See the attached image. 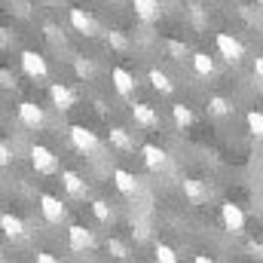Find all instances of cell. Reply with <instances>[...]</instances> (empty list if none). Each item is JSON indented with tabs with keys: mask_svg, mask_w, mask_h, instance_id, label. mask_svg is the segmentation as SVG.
Listing matches in <instances>:
<instances>
[{
	"mask_svg": "<svg viewBox=\"0 0 263 263\" xmlns=\"http://www.w3.org/2000/svg\"><path fill=\"white\" fill-rule=\"evenodd\" d=\"M22 70H25L31 80H43V77L49 73L46 59H43L40 52H34V49H25V52H22Z\"/></svg>",
	"mask_w": 263,
	"mask_h": 263,
	"instance_id": "cell-5",
	"label": "cell"
},
{
	"mask_svg": "<svg viewBox=\"0 0 263 263\" xmlns=\"http://www.w3.org/2000/svg\"><path fill=\"white\" fill-rule=\"evenodd\" d=\"M62 184H65V190L70 193L73 199H80V196H86V181L77 175V172H70V168H65L62 172Z\"/></svg>",
	"mask_w": 263,
	"mask_h": 263,
	"instance_id": "cell-17",
	"label": "cell"
},
{
	"mask_svg": "<svg viewBox=\"0 0 263 263\" xmlns=\"http://www.w3.org/2000/svg\"><path fill=\"white\" fill-rule=\"evenodd\" d=\"M172 117H175V123H178V126H184V129L193 123V110H190L187 104H175V107H172Z\"/></svg>",
	"mask_w": 263,
	"mask_h": 263,
	"instance_id": "cell-25",
	"label": "cell"
},
{
	"mask_svg": "<svg viewBox=\"0 0 263 263\" xmlns=\"http://www.w3.org/2000/svg\"><path fill=\"white\" fill-rule=\"evenodd\" d=\"M230 110H233L230 98H223V95H211V98H208V114H211V117H227Z\"/></svg>",
	"mask_w": 263,
	"mask_h": 263,
	"instance_id": "cell-20",
	"label": "cell"
},
{
	"mask_svg": "<svg viewBox=\"0 0 263 263\" xmlns=\"http://www.w3.org/2000/svg\"><path fill=\"white\" fill-rule=\"evenodd\" d=\"M245 123H248V132L263 141V114L260 110H248V114H245Z\"/></svg>",
	"mask_w": 263,
	"mask_h": 263,
	"instance_id": "cell-23",
	"label": "cell"
},
{
	"mask_svg": "<svg viewBox=\"0 0 263 263\" xmlns=\"http://www.w3.org/2000/svg\"><path fill=\"white\" fill-rule=\"evenodd\" d=\"M92 211H95V217H98L101 223H110V220H114V208H110L104 199H95V202H92Z\"/></svg>",
	"mask_w": 263,
	"mask_h": 263,
	"instance_id": "cell-26",
	"label": "cell"
},
{
	"mask_svg": "<svg viewBox=\"0 0 263 263\" xmlns=\"http://www.w3.org/2000/svg\"><path fill=\"white\" fill-rule=\"evenodd\" d=\"M18 120H22L28 129H43V126H46V114H43V107L34 104V101H22V104H18Z\"/></svg>",
	"mask_w": 263,
	"mask_h": 263,
	"instance_id": "cell-6",
	"label": "cell"
},
{
	"mask_svg": "<svg viewBox=\"0 0 263 263\" xmlns=\"http://www.w3.org/2000/svg\"><path fill=\"white\" fill-rule=\"evenodd\" d=\"M214 43H217V52H220L230 65H239V62L245 59V46H242L233 34H217Z\"/></svg>",
	"mask_w": 263,
	"mask_h": 263,
	"instance_id": "cell-3",
	"label": "cell"
},
{
	"mask_svg": "<svg viewBox=\"0 0 263 263\" xmlns=\"http://www.w3.org/2000/svg\"><path fill=\"white\" fill-rule=\"evenodd\" d=\"M220 220H223V230H227L230 236H242V233H245V214H242L239 205L223 202V205H220Z\"/></svg>",
	"mask_w": 263,
	"mask_h": 263,
	"instance_id": "cell-2",
	"label": "cell"
},
{
	"mask_svg": "<svg viewBox=\"0 0 263 263\" xmlns=\"http://www.w3.org/2000/svg\"><path fill=\"white\" fill-rule=\"evenodd\" d=\"M135 239H138V242H144V239H147V223H144V220H138V223H135Z\"/></svg>",
	"mask_w": 263,
	"mask_h": 263,
	"instance_id": "cell-32",
	"label": "cell"
},
{
	"mask_svg": "<svg viewBox=\"0 0 263 263\" xmlns=\"http://www.w3.org/2000/svg\"><path fill=\"white\" fill-rule=\"evenodd\" d=\"M165 49H168L172 59H184V55H187V43H181V40H168Z\"/></svg>",
	"mask_w": 263,
	"mask_h": 263,
	"instance_id": "cell-29",
	"label": "cell"
},
{
	"mask_svg": "<svg viewBox=\"0 0 263 263\" xmlns=\"http://www.w3.org/2000/svg\"><path fill=\"white\" fill-rule=\"evenodd\" d=\"M132 120H135L138 126H144V129H156V126H159V114H156L150 104H144V101L132 104Z\"/></svg>",
	"mask_w": 263,
	"mask_h": 263,
	"instance_id": "cell-9",
	"label": "cell"
},
{
	"mask_svg": "<svg viewBox=\"0 0 263 263\" xmlns=\"http://www.w3.org/2000/svg\"><path fill=\"white\" fill-rule=\"evenodd\" d=\"M37 263H62L55 254H46V251H37Z\"/></svg>",
	"mask_w": 263,
	"mask_h": 263,
	"instance_id": "cell-35",
	"label": "cell"
},
{
	"mask_svg": "<svg viewBox=\"0 0 263 263\" xmlns=\"http://www.w3.org/2000/svg\"><path fill=\"white\" fill-rule=\"evenodd\" d=\"M107 40H110V46H114V49H126V46H129V40H126L120 31H110V34H107Z\"/></svg>",
	"mask_w": 263,
	"mask_h": 263,
	"instance_id": "cell-30",
	"label": "cell"
},
{
	"mask_svg": "<svg viewBox=\"0 0 263 263\" xmlns=\"http://www.w3.org/2000/svg\"><path fill=\"white\" fill-rule=\"evenodd\" d=\"M153 254H156V263H178V254H175V248H172V245H165V242H156Z\"/></svg>",
	"mask_w": 263,
	"mask_h": 263,
	"instance_id": "cell-24",
	"label": "cell"
},
{
	"mask_svg": "<svg viewBox=\"0 0 263 263\" xmlns=\"http://www.w3.org/2000/svg\"><path fill=\"white\" fill-rule=\"evenodd\" d=\"M0 83H3V89H12V86H15V80L9 77V70H6V67L0 70Z\"/></svg>",
	"mask_w": 263,
	"mask_h": 263,
	"instance_id": "cell-33",
	"label": "cell"
},
{
	"mask_svg": "<svg viewBox=\"0 0 263 263\" xmlns=\"http://www.w3.org/2000/svg\"><path fill=\"white\" fill-rule=\"evenodd\" d=\"M248 251H251L254 257H260V260H263V242H257V239H254V242H248Z\"/></svg>",
	"mask_w": 263,
	"mask_h": 263,
	"instance_id": "cell-34",
	"label": "cell"
},
{
	"mask_svg": "<svg viewBox=\"0 0 263 263\" xmlns=\"http://www.w3.org/2000/svg\"><path fill=\"white\" fill-rule=\"evenodd\" d=\"M110 144H114L117 150H132V147H135V144H132V138H129V132L120 129V126H114V129H110Z\"/></svg>",
	"mask_w": 263,
	"mask_h": 263,
	"instance_id": "cell-22",
	"label": "cell"
},
{
	"mask_svg": "<svg viewBox=\"0 0 263 263\" xmlns=\"http://www.w3.org/2000/svg\"><path fill=\"white\" fill-rule=\"evenodd\" d=\"M9 159H12V153H9V144L3 141L0 144V165H9Z\"/></svg>",
	"mask_w": 263,
	"mask_h": 263,
	"instance_id": "cell-31",
	"label": "cell"
},
{
	"mask_svg": "<svg viewBox=\"0 0 263 263\" xmlns=\"http://www.w3.org/2000/svg\"><path fill=\"white\" fill-rule=\"evenodd\" d=\"M254 77H257V83H263V55L254 59Z\"/></svg>",
	"mask_w": 263,
	"mask_h": 263,
	"instance_id": "cell-36",
	"label": "cell"
},
{
	"mask_svg": "<svg viewBox=\"0 0 263 263\" xmlns=\"http://www.w3.org/2000/svg\"><path fill=\"white\" fill-rule=\"evenodd\" d=\"M40 211H43V217H46L49 223H62L67 217V208L62 205V199H55L52 193H43V196H40Z\"/></svg>",
	"mask_w": 263,
	"mask_h": 263,
	"instance_id": "cell-7",
	"label": "cell"
},
{
	"mask_svg": "<svg viewBox=\"0 0 263 263\" xmlns=\"http://www.w3.org/2000/svg\"><path fill=\"white\" fill-rule=\"evenodd\" d=\"M114 184H117V190L126 193V196L138 193V178H135L132 172H126V168H117V172H114Z\"/></svg>",
	"mask_w": 263,
	"mask_h": 263,
	"instance_id": "cell-19",
	"label": "cell"
},
{
	"mask_svg": "<svg viewBox=\"0 0 263 263\" xmlns=\"http://www.w3.org/2000/svg\"><path fill=\"white\" fill-rule=\"evenodd\" d=\"M190 62H193V70H196L199 77H211V73H214V62H211L205 52H196Z\"/></svg>",
	"mask_w": 263,
	"mask_h": 263,
	"instance_id": "cell-21",
	"label": "cell"
},
{
	"mask_svg": "<svg viewBox=\"0 0 263 263\" xmlns=\"http://www.w3.org/2000/svg\"><path fill=\"white\" fill-rule=\"evenodd\" d=\"M107 254L117 257V260H126V257H129V248H126V242H120V239H107Z\"/></svg>",
	"mask_w": 263,
	"mask_h": 263,
	"instance_id": "cell-28",
	"label": "cell"
},
{
	"mask_svg": "<svg viewBox=\"0 0 263 263\" xmlns=\"http://www.w3.org/2000/svg\"><path fill=\"white\" fill-rule=\"evenodd\" d=\"M181 187H184V196H187L190 205H202V202L208 199V187H205L202 181H196V178H184Z\"/></svg>",
	"mask_w": 263,
	"mask_h": 263,
	"instance_id": "cell-12",
	"label": "cell"
},
{
	"mask_svg": "<svg viewBox=\"0 0 263 263\" xmlns=\"http://www.w3.org/2000/svg\"><path fill=\"white\" fill-rule=\"evenodd\" d=\"M135 263H141V260H135Z\"/></svg>",
	"mask_w": 263,
	"mask_h": 263,
	"instance_id": "cell-39",
	"label": "cell"
},
{
	"mask_svg": "<svg viewBox=\"0 0 263 263\" xmlns=\"http://www.w3.org/2000/svg\"><path fill=\"white\" fill-rule=\"evenodd\" d=\"M132 6H135V12H138V18L141 22H156L159 18V0H132Z\"/></svg>",
	"mask_w": 263,
	"mask_h": 263,
	"instance_id": "cell-16",
	"label": "cell"
},
{
	"mask_svg": "<svg viewBox=\"0 0 263 263\" xmlns=\"http://www.w3.org/2000/svg\"><path fill=\"white\" fill-rule=\"evenodd\" d=\"M67 245H70V251H89V248L95 245L92 230H86V227H80V223L67 227Z\"/></svg>",
	"mask_w": 263,
	"mask_h": 263,
	"instance_id": "cell-8",
	"label": "cell"
},
{
	"mask_svg": "<svg viewBox=\"0 0 263 263\" xmlns=\"http://www.w3.org/2000/svg\"><path fill=\"white\" fill-rule=\"evenodd\" d=\"M110 83H114V89L120 95H132L135 92V77H132L126 67H114L110 70Z\"/></svg>",
	"mask_w": 263,
	"mask_h": 263,
	"instance_id": "cell-13",
	"label": "cell"
},
{
	"mask_svg": "<svg viewBox=\"0 0 263 263\" xmlns=\"http://www.w3.org/2000/svg\"><path fill=\"white\" fill-rule=\"evenodd\" d=\"M49 98H52V104H55L62 114L70 110V107H73V101H77L73 89H67L65 83H52V86H49Z\"/></svg>",
	"mask_w": 263,
	"mask_h": 263,
	"instance_id": "cell-11",
	"label": "cell"
},
{
	"mask_svg": "<svg viewBox=\"0 0 263 263\" xmlns=\"http://www.w3.org/2000/svg\"><path fill=\"white\" fill-rule=\"evenodd\" d=\"M0 227H3V233H6V239H22V236H25V220L15 217V214H9V211L0 214Z\"/></svg>",
	"mask_w": 263,
	"mask_h": 263,
	"instance_id": "cell-14",
	"label": "cell"
},
{
	"mask_svg": "<svg viewBox=\"0 0 263 263\" xmlns=\"http://www.w3.org/2000/svg\"><path fill=\"white\" fill-rule=\"evenodd\" d=\"M147 80H150V86H153L159 95H172V92H175V83H172V80H168V73H162L159 67H150Z\"/></svg>",
	"mask_w": 263,
	"mask_h": 263,
	"instance_id": "cell-18",
	"label": "cell"
},
{
	"mask_svg": "<svg viewBox=\"0 0 263 263\" xmlns=\"http://www.w3.org/2000/svg\"><path fill=\"white\" fill-rule=\"evenodd\" d=\"M257 3H263V0H257Z\"/></svg>",
	"mask_w": 263,
	"mask_h": 263,
	"instance_id": "cell-38",
	"label": "cell"
},
{
	"mask_svg": "<svg viewBox=\"0 0 263 263\" xmlns=\"http://www.w3.org/2000/svg\"><path fill=\"white\" fill-rule=\"evenodd\" d=\"M70 25H73L80 34L95 37V18H92L89 12H83V9H70Z\"/></svg>",
	"mask_w": 263,
	"mask_h": 263,
	"instance_id": "cell-15",
	"label": "cell"
},
{
	"mask_svg": "<svg viewBox=\"0 0 263 263\" xmlns=\"http://www.w3.org/2000/svg\"><path fill=\"white\" fill-rule=\"evenodd\" d=\"M31 165H34V172H40V175H55V172H59L55 153H52L49 147H43V144H34V147H31Z\"/></svg>",
	"mask_w": 263,
	"mask_h": 263,
	"instance_id": "cell-1",
	"label": "cell"
},
{
	"mask_svg": "<svg viewBox=\"0 0 263 263\" xmlns=\"http://www.w3.org/2000/svg\"><path fill=\"white\" fill-rule=\"evenodd\" d=\"M73 70H77V77H80V80H92V77H95V65H92L89 59H83V55H80V59H73Z\"/></svg>",
	"mask_w": 263,
	"mask_h": 263,
	"instance_id": "cell-27",
	"label": "cell"
},
{
	"mask_svg": "<svg viewBox=\"0 0 263 263\" xmlns=\"http://www.w3.org/2000/svg\"><path fill=\"white\" fill-rule=\"evenodd\" d=\"M141 156H144V165L153 168V172H159V168L168 165V153L162 147H156V144H144L141 147Z\"/></svg>",
	"mask_w": 263,
	"mask_h": 263,
	"instance_id": "cell-10",
	"label": "cell"
},
{
	"mask_svg": "<svg viewBox=\"0 0 263 263\" xmlns=\"http://www.w3.org/2000/svg\"><path fill=\"white\" fill-rule=\"evenodd\" d=\"M67 135H70V144H73L80 153H95V150H98V135L92 129H86V126H70Z\"/></svg>",
	"mask_w": 263,
	"mask_h": 263,
	"instance_id": "cell-4",
	"label": "cell"
},
{
	"mask_svg": "<svg viewBox=\"0 0 263 263\" xmlns=\"http://www.w3.org/2000/svg\"><path fill=\"white\" fill-rule=\"evenodd\" d=\"M193 263H214V260H211L208 254H196V257H193Z\"/></svg>",
	"mask_w": 263,
	"mask_h": 263,
	"instance_id": "cell-37",
	"label": "cell"
}]
</instances>
